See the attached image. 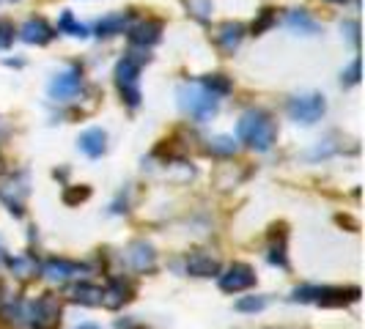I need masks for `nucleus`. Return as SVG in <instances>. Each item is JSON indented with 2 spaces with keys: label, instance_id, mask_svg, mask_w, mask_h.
Returning a JSON list of instances; mask_svg holds the SVG:
<instances>
[{
  "label": "nucleus",
  "instance_id": "nucleus-1",
  "mask_svg": "<svg viewBox=\"0 0 365 329\" xmlns=\"http://www.w3.org/2000/svg\"><path fill=\"white\" fill-rule=\"evenodd\" d=\"M237 137L253 151H269L277 140V127L267 110H247L239 118Z\"/></svg>",
  "mask_w": 365,
  "mask_h": 329
},
{
  "label": "nucleus",
  "instance_id": "nucleus-2",
  "mask_svg": "<svg viewBox=\"0 0 365 329\" xmlns=\"http://www.w3.org/2000/svg\"><path fill=\"white\" fill-rule=\"evenodd\" d=\"M357 299L360 288H332V286H299L292 293V302H311L322 308H344Z\"/></svg>",
  "mask_w": 365,
  "mask_h": 329
},
{
  "label": "nucleus",
  "instance_id": "nucleus-3",
  "mask_svg": "<svg viewBox=\"0 0 365 329\" xmlns=\"http://www.w3.org/2000/svg\"><path fill=\"white\" fill-rule=\"evenodd\" d=\"M143 63H146V55L129 53L115 66V85H118V93L129 108L140 105V69H143Z\"/></svg>",
  "mask_w": 365,
  "mask_h": 329
},
{
  "label": "nucleus",
  "instance_id": "nucleus-4",
  "mask_svg": "<svg viewBox=\"0 0 365 329\" xmlns=\"http://www.w3.org/2000/svg\"><path fill=\"white\" fill-rule=\"evenodd\" d=\"M179 108L195 118V121H209L217 115L220 108V96H215L212 91H206L201 83H192V85H182L179 88Z\"/></svg>",
  "mask_w": 365,
  "mask_h": 329
},
{
  "label": "nucleus",
  "instance_id": "nucleus-5",
  "mask_svg": "<svg viewBox=\"0 0 365 329\" xmlns=\"http://www.w3.org/2000/svg\"><path fill=\"white\" fill-rule=\"evenodd\" d=\"M61 324V299L55 293H41L36 302L28 305V327L58 329Z\"/></svg>",
  "mask_w": 365,
  "mask_h": 329
},
{
  "label": "nucleus",
  "instance_id": "nucleus-6",
  "mask_svg": "<svg viewBox=\"0 0 365 329\" xmlns=\"http://www.w3.org/2000/svg\"><path fill=\"white\" fill-rule=\"evenodd\" d=\"M324 110H327V102L322 93H299V96H292L286 105L289 118L297 124H316L324 115Z\"/></svg>",
  "mask_w": 365,
  "mask_h": 329
},
{
  "label": "nucleus",
  "instance_id": "nucleus-7",
  "mask_svg": "<svg viewBox=\"0 0 365 329\" xmlns=\"http://www.w3.org/2000/svg\"><path fill=\"white\" fill-rule=\"evenodd\" d=\"M25 198H28L25 176H14V173L0 176V201L9 206V212H11L14 217H22V214H25Z\"/></svg>",
  "mask_w": 365,
  "mask_h": 329
},
{
  "label": "nucleus",
  "instance_id": "nucleus-8",
  "mask_svg": "<svg viewBox=\"0 0 365 329\" xmlns=\"http://www.w3.org/2000/svg\"><path fill=\"white\" fill-rule=\"evenodd\" d=\"M217 286L225 293H242L256 286V272L247 263H231L228 269L217 272Z\"/></svg>",
  "mask_w": 365,
  "mask_h": 329
},
{
  "label": "nucleus",
  "instance_id": "nucleus-9",
  "mask_svg": "<svg viewBox=\"0 0 365 329\" xmlns=\"http://www.w3.org/2000/svg\"><path fill=\"white\" fill-rule=\"evenodd\" d=\"M80 88H83V69L80 66H69L61 74H55L47 91H50L55 102H69V99H74L80 93Z\"/></svg>",
  "mask_w": 365,
  "mask_h": 329
},
{
  "label": "nucleus",
  "instance_id": "nucleus-10",
  "mask_svg": "<svg viewBox=\"0 0 365 329\" xmlns=\"http://www.w3.org/2000/svg\"><path fill=\"white\" fill-rule=\"evenodd\" d=\"M38 272H41V277H47L50 283L63 286V283H72L77 277H83L86 266L83 263H74V261H66V258H47L38 266Z\"/></svg>",
  "mask_w": 365,
  "mask_h": 329
},
{
  "label": "nucleus",
  "instance_id": "nucleus-11",
  "mask_svg": "<svg viewBox=\"0 0 365 329\" xmlns=\"http://www.w3.org/2000/svg\"><path fill=\"white\" fill-rule=\"evenodd\" d=\"M163 36V22L160 19H140L138 25H132L129 28V41L135 44V47H154L157 41Z\"/></svg>",
  "mask_w": 365,
  "mask_h": 329
},
{
  "label": "nucleus",
  "instance_id": "nucleus-12",
  "mask_svg": "<svg viewBox=\"0 0 365 329\" xmlns=\"http://www.w3.org/2000/svg\"><path fill=\"white\" fill-rule=\"evenodd\" d=\"M289 234L283 225H274L272 234H269V244H267V258L272 266H280V269H289Z\"/></svg>",
  "mask_w": 365,
  "mask_h": 329
},
{
  "label": "nucleus",
  "instance_id": "nucleus-13",
  "mask_svg": "<svg viewBox=\"0 0 365 329\" xmlns=\"http://www.w3.org/2000/svg\"><path fill=\"white\" fill-rule=\"evenodd\" d=\"M19 38L28 41V44H36V47H44L55 38L53 25H47L41 17H31L22 28H19Z\"/></svg>",
  "mask_w": 365,
  "mask_h": 329
},
{
  "label": "nucleus",
  "instance_id": "nucleus-14",
  "mask_svg": "<svg viewBox=\"0 0 365 329\" xmlns=\"http://www.w3.org/2000/svg\"><path fill=\"white\" fill-rule=\"evenodd\" d=\"M129 299H132V286H129L124 277H113L108 286L102 288V305L110 308V310L124 308Z\"/></svg>",
  "mask_w": 365,
  "mask_h": 329
},
{
  "label": "nucleus",
  "instance_id": "nucleus-15",
  "mask_svg": "<svg viewBox=\"0 0 365 329\" xmlns=\"http://www.w3.org/2000/svg\"><path fill=\"white\" fill-rule=\"evenodd\" d=\"M187 274H192V277H215L220 272V261L209 250H195V253H190L187 256Z\"/></svg>",
  "mask_w": 365,
  "mask_h": 329
},
{
  "label": "nucleus",
  "instance_id": "nucleus-16",
  "mask_svg": "<svg viewBox=\"0 0 365 329\" xmlns=\"http://www.w3.org/2000/svg\"><path fill=\"white\" fill-rule=\"evenodd\" d=\"M127 261L132 263V269H138V272H154L157 253H154V247L148 241H135V244H129Z\"/></svg>",
  "mask_w": 365,
  "mask_h": 329
},
{
  "label": "nucleus",
  "instance_id": "nucleus-17",
  "mask_svg": "<svg viewBox=\"0 0 365 329\" xmlns=\"http://www.w3.org/2000/svg\"><path fill=\"white\" fill-rule=\"evenodd\" d=\"M77 146H80V151H83L86 157L96 160V157H102V154H105V148H108V135H105V129H96V127L86 129V132L80 135Z\"/></svg>",
  "mask_w": 365,
  "mask_h": 329
},
{
  "label": "nucleus",
  "instance_id": "nucleus-18",
  "mask_svg": "<svg viewBox=\"0 0 365 329\" xmlns=\"http://www.w3.org/2000/svg\"><path fill=\"white\" fill-rule=\"evenodd\" d=\"M215 38H217L220 50L234 53L239 44H242V38H245V25H239V22H222Z\"/></svg>",
  "mask_w": 365,
  "mask_h": 329
},
{
  "label": "nucleus",
  "instance_id": "nucleus-19",
  "mask_svg": "<svg viewBox=\"0 0 365 329\" xmlns=\"http://www.w3.org/2000/svg\"><path fill=\"white\" fill-rule=\"evenodd\" d=\"M66 296L77 302V305H88V308H96V305H102V286H93V283H77L72 286Z\"/></svg>",
  "mask_w": 365,
  "mask_h": 329
},
{
  "label": "nucleus",
  "instance_id": "nucleus-20",
  "mask_svg": "<svg viewBox=\"0 0 365 329\" xmlns=\"http://www.w3.org/2000/svg\"><path fill=\"white\" fill-rule=\"evenodd\" d=\"M286 25L292 28L294 33H305V36H316V33H319V22H316L305 9H294V11H289Z\"/></svg>",
  "mask_w": 365,
  "mask_h": 329
},
{
  "label": "nucleus",
  "instance_id": "nucleus-21",
  "mask_svg": "<svg viewBox=\"0 0 365 329\" xmlns=\"http://www.w3.org/2000/svg\"><path fill=\"white\" fill-rule=\"evenodd\" d=\"M129 31V14H108L96 22V36H118Z\"/></svg>",
  "mask_w": 365,
  "mask_h": 329
},
{
  "label": "nucleus",
  "instance_id": "nucleus-22",
  "mask_svg": "<svg viewBox=\"0 0 365 329\" xmlns=\"http://www.w3.org/2000/svg\"><path fill=\"white\" fill-rule=\"evenodd\" d=\"M9 269L14 272V277L28 280V277H34V274H36L38 266L31 256H14V258H9Z\"/></svg>",
  "mask_w": 365,
  "mask_h": 329
},
{
  "label": "nucleus",
  "instance_id": "nucleus-23",
  "mask_svg": "<svg viewBox=\"0 0 365 329\" xmlns=\"http://www.w3.org/2000/svg\"><path fill=\"white\" fill-rule=\"evenodd\" d=\"M58 31H61V33H69V36H74V38L88 36V28L80 25V22L74 19L72 11H63V14H61V19H58Z\"/></svg>",
  "mask_w": 365,
  "mask_h": 329
},
{
  "label": "nucleus",
  "instance_id": "nucleus-24",
  "mask_svg": "<svg viewBox=\"0 0 365 329\" xmlns=\"http://www.w3.org/2000/svg\"><path fill=\"white\" fill-rule=\"evenodd\" d=\"M206 143H209L206 151H209L212 157H234V154H237V143H234V137L220 135V137H212V140H206Z\"/></svg>",
  "mask_w": 365,
  "mask_h": 329
},
{
  "label": "nucleus",
  "instance_id": "nucleus-25",
  "mask_svg": "<svg viewBox=\"0 0 365 329\" xmlns=\"http://www.w3.org/2000/svg\"><path fill=\"white\" fill-rule=\"evenodd\" d=\"M201 85L206 91H212L215 96H225V93H231V80L225 77V74H206L201 80Z\"/></svg>",
  "mask_w": 365,
  "mask_h": 329
},
{
  "label": "nucleus",
  "instance_id": "nucleus-26",
  "mask_svg": "<svg viewBox=\"0 0 365 329\" xmlns=\"http://www.w3.org/2000/svg\"><path fill=\"white\" fill-rule=\"evenodd\" d=\"M182 3L187 6V11L198 19V22H209L212 9H215V0H182Z\"/></svg>",
  "mask_w": 365,
  "mask_h": 329
},
{
  "label": "nucleus",
  "instance_id": "nucleus-27",
  "mask_svg": "<svg viewBox=\"0 0 365 329\" xmlns=\"http://www.w3.org/2000/svg\"><path fill=\"white\" fill-rule=\"evenodd\" d=\"M267 305H269L267 296H245V299H239L237 302V310L239 313H256V310H264Z\"/></svg>",
  "mask_w": 365,
  "mask_h": 329
},
{
  "label": "nucleus",
  "instance_id": "nucleus-28",
  "mask_svg": "<svg viewBox=\"0 0 365 329\" xmlns=\"http://www.w3.org/2000/svg\"><path fill=\"white\" fill-rule=\"evenodd\" d=\"M88 198H91L88 187H66V192H63V203L66 206H77V203L88 201Z\"/></svg>",
  "mask_w": 365,
  "mask_h": 329
},
{
  "label": "nucleus",
  "instance_id": "nucleus-29",
  "mask_svg": "<svg viewBox=\"0 0 365 329\" xmlns=\"http://www.w3.org/2000/svg\"><path fill=\"white\" fill-rule=\"evenodd\" d=\"M274 19H277L274 17V9H264V11H261V17L253 22V36H261L267 28H272Z\"/></svg>",
  "mask_w": 365,
  "mask_h": 329
},
{
  "label": "nucleus",
  "instance_id": "nucleus-30",
  "mask_svg": "<svg viewBox=\"0 0 365 329\" xmlns=\"http://www.w3.org/2000/svg\"><path fill=\"white\" fill-rule=\"evenodd\" d=\"M14 25L9 19H0V50H9L14 44Z\"/></svg>",
  "mask_w": 365,
  "mask_h": 329
},
{
  "label": "nucleus",
  "instance_id": "nucleus-31",
  "mask_svg": "<svg viewBox=\"0 0 365 329\" xmlns=\"http://www.w3.org/2000/svg\"><path fill=\"white\" fill-rule=\"evenodd\" d=\"M344 83H346V85H357V83H360V61H351L349 72L344 74Z\"/></svg>",
  "mask_w": 365,
  "mask_h": 329
},
{
  "label": "nucleus",
  "instance_id": "nucleus-32",
  "mask_svg": "<svg viewBox=\"0 0 365 329\" xmlns=\"http://www.w3.org/2000/svg\"><path fill=\"white\" fill-rule=\"evenodd\" d=\"M344 28L349 31V38H351V44H357V22H344Z\"/></svg>",
  "mask_w": 365,
  "mask_h": 329
},
{
  "label": "nucleus",
  "instance_id": "nucleus-33",
  "mask_svg": "<svg viewBox=\"0 0 365 329\" xmlns=\"http://www.w3.org/2000/svg\"><path fill=\"white\" fill-rule=\"evenodd\" d=\"M329 3H344V0H329Z\"/></svg>",
  "mask_w": 365,
  "mask_h": 329
}]
</instances>
